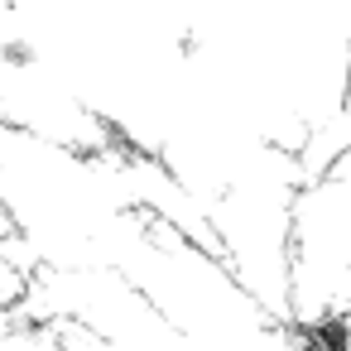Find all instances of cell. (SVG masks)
Masks as SVG:
<instances>
[{
	"label": "cell",
	"instance_id": "obj_1",
	"mask_svg": "<svg viewBox=\"0 0 351 351\" xmlns=\"http://www.w3.org/2000/svg\"><path fill=\"white\" fill-rule=\"evenodd\" d=\"M293 351H337V346H327V341H308V337H298V346Z\"/></svg>",
	"mask_w": 351,
	"mask_h": 351
}]
</instances>
